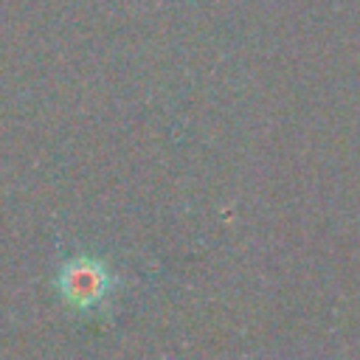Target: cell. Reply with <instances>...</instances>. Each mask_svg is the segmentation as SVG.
<instances>
[{
  "label": "cell",
  "instance_id": "cell-1",
  "mask_svg": "<svg viewBox=\"0 0 360 360\" xmlns=\"http://www.w3.org/2000/svg\"><path fill=\"white\" fill-rule=\"evenodd\" d=\"M115 276L110 273V267L101 259L93 256H73L59 267L56 276V290L59 298L79 312H90L96 309L110 292H112Z\"/></svg>",
  "mask_w": 360,
  "mask_h": 360
}]
</instances>
